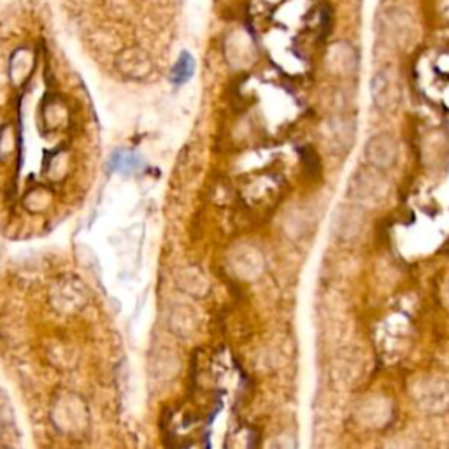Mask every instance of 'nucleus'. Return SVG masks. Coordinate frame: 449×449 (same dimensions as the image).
<instances>
[{
  "mask_svg": "<svg viewBox=\"0 0 449 449\" xmlns=\"http://www.w3.org/2000/svg\"><path fill=\"white\" fill-rule=\"evenodd\" d=\"M364 157L372 169H378V171L390 169L397 162V157H399L397 139L388 132L376 134L365 144Z\"/></svg>",
  "mask_w": 449,
  "mask_h": 449,
  "instance_id": "1",
  "label": "nucleus"
},
{
  "mask_svg": "<svg viewBox=\"0 0 449 449\" xmlns=\"http://www.w3.org/2000/svg\"><path fill=\"white\" fill-rule=\"evenodd\" d=\"M385 179L378 172L360 171L350 179V195L351 199L360 200V202H378L385 195Z\"/></svg>",
  "mask_w": 449,
  "mask_h": 449,
  "instance_id": "2",
  "label": "nucleus"
},
{
  "mask_svg": "<svg viewBox=\"0 0 449 449\" xmlns=\"http://www.w3.org/2000/svg\"><path fill=\"white\" fill-rule=\"evenodd\" d=\"M372 99L376 107L383 113H390L399 104V86L388 72H379L372 81Z\"/></svg>",
  "mask_w": 449,
  "mask_h": 449,
  "instance_id": "3",
  "label": "nucleus"
},
{
  "mask_svg": "<svg viewBox=\"0 0 449 449\" xmlns=\"http://www.w3.org/2000/svg\"><path fill=\"white\" fill-rule=\"evenodd\" d=\"M355 139V123L353 120L337 118L330 122V143L335 150L346 153L350 146H353Z\"/></svg>",
  "mask_w": 449,
  "mask_h": 449,
  "instance_id": "4",
  "label": "nucleus"
},
{
  "mask_svg": "<svg viewBox=\"0 0 449 449\" xmlns=\"http://www.w3.org/2000/svg\"><path fill=\"white\" fill-rule=\"evenodd\" d=\"M193 72H195V60H193V57L188 53V51H183V53L179 55L178 62L174 64V67H172V72H171L172 83L178 86L185 85V83L192 78Z\"/></svg>",
  "mask_w": 449,
  "mask_h": 449,
  "instance_id": "5",
  "label": "nucleus"
},
{
  "mask_svg": "<svg viewBox=\"0 0 449 449\" xmlns=\"http://www.w3.org/2000/svg\"><path fill=\"white\" fill-rule=\"evenodd\" d=\"M111 167L120 172H136L141 167V160L132 153H116L111 160Z\"/></svg>",
  "mask_w": 449,
  "mask_h": 449,
  "instance_id": "6",
  "label": "nucleus"
}]
</instances>
